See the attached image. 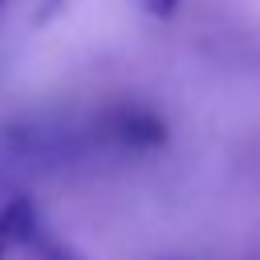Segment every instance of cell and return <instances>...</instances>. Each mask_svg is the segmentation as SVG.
Masks as SVG:
<instances>
[{
	"label": "cell",
	"mask_w": 260,
	"mask_h": 260,
	"mask_svg": "<svg viewBox=\"0 0 260 260\" xmlns=\"http://www.w3.org/2000/svg\"><path fill=\"white\" fill-rule=\"evenodd\" d=\"M16 154L32 162H81V158H126L167 146V122L158 110L138 102H114L85 118H45L12 130Z\"/></svg>",
	"instance_id": "6da1fadb"
},
{
	"label": "cell",
	"mask_w": 260,
	"mask_h": 260,
	"mask_svg": "<svg viewBox=\"0 0 260 260\" xmlns=\"http://www.w3.org/2000/svg\"><path fill=\"white\" fill-rule=\"evenodd\" d=\"M16 252H24L28 260H81L41 215L37 203L16 195Z\"/></svg>",
	"instance_id": "7a4b0ae2"
},
{
	"label": "cell",
	"mask_w": 260,
	"mask_h": 260,
	"mask_svg": "<svg viewBox=\"0 0 260 260\" xmlns=\"http://www.w3.org/2000/svg\"><path fill=\"white\" fill-rule=\"evenodd\" d=\"M16 252V199L0 207V260Z\"/></svg>",
	"instance_id": "3957f363"
},
{
	"label": "cell",
	"mask_w": 260,
	"mask_h": 260,
	"mask_svg": "<svg viewBox=\"0 0 260 260\" xmlns=\"http://www.w3.org/2000/svg\"><path fill=\"white\" fill-rule=\"evenodd\" d=\"M179 4H183V0H142V8H146L154 20H171V16L179 12Z\"/></svg>",
	"instance_id": "277c9868"
},
{
	"label": "cell",
	"mask_w": 260,
	"mask_h": 260,
	"mask_svg": "<svg viewBox=\"0 0 260 260\" xmlns=\"http://www.w3.org/2000/svg\"><path fill=\"white\" fill-rule=\"evenodd\" d=\"M73 0H37V12H41V20H53L57 12H65Z\"/></svg>",
	"instance_id": "5b68a950"
},
{
	"label": "cell",
	"mask_w": 260,
	"mask_h": 260,
	"mask_svg": "<svg viewBox=\"0 0 260 260\" xmlns=\"http://www.w3.org/2000/svg\"><path fill=\"white\" fill-rule=\"evenodd\" d=\"M244 260H260V248H252V252H248V256H244Z\"/></svg>",
	"instance_id": "8992f818"
},
{
	"label": "cell",
	"mask_w": 260,
	"mask_h": 260,
	"mask_svg": "<svg viewBox=\"0 0 260 260\" xmlns=\"http://www.w3.org/2000/svg\"><path fill=\"white\" fill-rule=\"evenodd\" d=\"M162 260H183V256H162Z\"/></svg>",
	"instance_id": "52a82bcc"
},
{
	"label": "cell",
	"mask_w": 260,
	"mask_h": 260,
	"mask_svg": "<svg viewBox=\"0 0 260 260\" xmlns=\"http://www.w3.org/2000/svg\"><path fill=\"white\" fill-rule=\"evenodd\" d=\"M4 4H8V0H0V8H4Z\"/></svg>",
	"instance_id": "ba28073f"
}]
</instances>
